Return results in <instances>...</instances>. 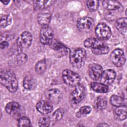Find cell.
<instances>
[{"label": "cell", "instance_id": "cell-1", "mask_svg": "<svg viewBox=\"0 0 127 127\" xmlns=\"http://www.w3.org/2000/svg\"><path fill=\"white\" fill-rule=\"evenodd\" d=\"M1 84L10 92H14L18 88V81L15 73L9 69H3L0 74Z\"/></svg>", "mask_w": 127, "mask_h": 127}, {"label": "cell", "instance_id": "cell-2", "mask_svg": "<svg viewBox=\"0 0 127 127\" xmlns=\"http://www.w3.org/2000/svg\"><path fill=\"white\" fill-rule=\"evenodd\" d=\"M86 48H90L92 53L95 55H103L108 53L109 48L101 40L95 38H89L84 42Z\"/></svg>", "mask_w": 127, "mask_h": 127}, {"label": "cell", "instance_id": "cell-3", "mask_svg": "<svg viewBox=\"0 0 127 127\" xmlns=\"http://www.w3.org/2000/svg\"><path fill=\"white\" fill-rule=\"evenodd\" d=\"M85 59L86 52L83 48H77L74 49L70 53V63L74 67H81L84 64Z\"/></svg>", "mask_w": 127, "mask_h": 127}, {"label": "cell", "instance_id": "cell-4", "mask_svg": "<svg viewBox=\"0 0 127 127\" xmlns=\"http://www.w3.org/2000/svg\"><path fill=\"white\" fill-rule=\"evenodd\" d=\"M62 78L66 84L71 86H77L80 81L79 74L69 69H65L63 71Z\"/></svg>", "mask_w": 127, "mask_h": 127}, {"label": "cell", "instance_id": "cell-5", "mask_svg": "<svg viewBox=\"0 0 127 127\" xmlns=\"http://www.w3.org/2000/svg\"><path fill=\"white\" fill-rule=\"evenodd\" d=\"M32 41V35L29 31L23 32L18 38L16 43L19 53H21L22 48H28Z\"/></svg>", "mask_w": 127, "mask_h": 127}, {"label": "cell", "instance_id": "cell-6", "mask_svg": "<svg viewBox=\"0 0 127 127\" xmlns=\"http://www.w3.org/2000/svg\"><path fill=\"white\" fill-rule=\"evenodd\" d=\"M85 94V89L82 84H79L75 86V89L71 93L70 101L72 104L77 105L84 98Z\"/></svg>", "mask_w": 127, "mask_h": 127}, {"label": "cell", "instance_id": "cell-7", "mask_svg": "<svg viewBox=\"0 0 127 127\" xmlns=\"http://www.w3.org/2000/svg\"><path fill=\"white\" fill-rule=\"evenodd\" d=\"M95 34L98 39L106 40L111 35V30L109 27L103 23H99L95 28Z\"/></svg>", "mask_w": 127, "mask_h": 127}, {"label": "cell", "instance_id": "cell-8", "mask_svg": "<svg viewBox=\"0 0 127 127\" xmlns=\"http://www.w3.org/2000/svg\"><path fill=\"white\" fill-rule=\"evenodd\" d=\"M110 60L112 63L116 66H123L126 62V57L123 51L120 49L114 50L111 54Z\"/></svg>", "mask_w": 127, "mask_h": 127}, {"label": "cell", "instance_id": "cell-9", "mask_svg": "<svg viewBox=\"0 0 127 127\" xmlns=\"http://www.w3.org/2000/svg\"><path fill=\"white\" fill-rule=\"evenodd\" d=\"M94 26V20L89 17H83L79 18L77 21V27L81 32H89Z\"/></svg>", "mask_w": 127, "mask_h": 127}, {"label": "cell", "instance_id": "cell-10", "mask_svg": "<svg viewBox=\"0 0 127 127\" xmlns=\"http://www.w3.org/2000/svg\"><path fill=\"white\" fill-rule=\"evenodd\" d=\"M54 33L53 30L48 26H42L40 32V40L43 44H48L52 42Z\"/></svg>", "mask_w": 127, "mask_h": 127}, {"label": "cell", "instance_id": "cell-11", "mask_svg": "<svg viewBox=\"0 0 127 127\" xmlns=\"http://www.w3.org/2000/svg\"><path fill=\"white\" fill-rule=\"evenodd\" d=\"M103 69L101 65L97 64H92L88 68V74L89 77L94 80H98L100 78Z\"/></svg>", "mask_w": 127, "mask_h": 127}, {"label": "cell", "instance_id": "cell-12", "mask_svg": "<svg viewBox=\"0 0 127 127\" xmlns=\"http://www.w3.org/2000/svg\"><path fill=\"white\" fill-rule=\"evenodd\" d=\"M116 77V72L113 69H107L103 71L101 76L102 83L106 85L113 83Z\"/></svg>", "mask_w": 127, "mask_h": 127}, {"label": "cell", "instance_id": "cell-13", "mask_svg": "<svg viewBox=\"0 0 127 127\" xmlns=\"http://www.w3.org/2000/svg\"><path fill=\"white\" fill-rule=\"evenodd\" d=\"M37 111L41 114H47L51 112L53 107L51 102L45 100L39 101L36 105Z\"/></svg>", "mask_w": 127, "mask_h": 127}, {"label": "cell", "instance_id": "cell-14", "mask_svg": "<svg viewBox=\"0 0 127 127\" xmlns=\"http://www.w3.org/2000/svg\"><path fill=\"white\" fill-rule=\"evenodd\" d=\"M47 98L50 102L55 104H58L62 99V94L57 89H52L48 90L46 94Z\"/></svg>", "mask_w": 127, "mask_h": 127}, {"label": "cell", "instance_id": "cell-15", "mask_svg": "<svg viewBox=\"0 0 127 127\" xmlns=\"http://www.w3.org/2000/svg\"><path fill=\"white\" fill-rule=\"evenodd\" d=\"M102 5L107 10H118L122 11L123 9L121 3L116 0H104L102 2Z\"/></svg>", "mask_w": 127, "mask_h": 127}, {"label": "cell", "instance_id": "cell-16", "mask_svg": "<svg viewBox=\"0 0 127 127\" xmlns=\"http://www.w3.org/2000/svg\"><path fill=\"white\" fill-rule=\"evenodd\" d=\"M116 26L118 31L123 35H125L127 33V19L126 18L122 17L118 19L116 23Z\"/></svg>", "mask_w": 127, "mask_h": 127}, {"label": "cell", "instance_id": "cell-17", "mask_svg": "<svg viewBox=\"0 0 127 127\" xmlns=\"http://www.w3.org/2000/svg\"><path fill=\"white\" fill-rule=\"evenodd\" d=\"M107 105V101L105 97L103 96L98 97L94 101V106L97 111L104 110Z\"/></svg>", "mask_w": 127, "mask_h": 127}, {"label": "cell", "instance_id": "cell-18", "mask_svg": "<svg viewBox=\"0 0 127 127\" xmlns=\"http://www.w3.org/2000/svg\"><path fill=\"white\" fill-rule=\"evenodd\" d=\"M6 112L10 115L16 114L20 109L19 104L16 102H11L8 103L5 106Z\"/></svg>", "mask_w": 127, "mask_h": 127}, {"label": "cell", "instance_id": "cell-19", "mask_svg": "<svg viewBox=\"0 0 127 127\" xmlns=\"http://www.w3.org/2000/svg\"><path fill=\"white\" fill-rule=\"evenodd\" d=\"M51 20V15L48 12H41L38 14V21L42 26H48Z\"/></svg>", "mask_w": 127, "mask_h": 127}, {"label": "cell", "instance_id": "cell-20", "mask_svg": "<svg viewBox=\"0 0 127 127\" xmlns=\"http://www.w3.org/2000/svg\"><path fill=\"white\" fill-rule=\"evenodd\" d=\"M91 87L93 90L98 93H106L108 91L107 85L103 83L94 82L91 83Z\"/></svg>", "mask_w": 127, "mask_h": 127}, {"label": "cell", "instance_id": "cell-21", "mask_svg": "<svg viewBox=\"0 0 127 127\" xmlns=\"http://www.w3.org/2000/svg\"><path fill=\"white\" fill-rule=\"evenodd\" d=\"M54 2L51 0H35L33 1L34 7L36 10H40L50 6Z\"/></svg>", "mask_w": 127, "mask_h": 127}, {"label": "cell", "instance_id": "cell-22", "mask_svg": "<svg viewBox=\"0 0 127 127\" xmlns=\"http://www.w3.org/2000/svg\"><path fill=\"white\" fill-rule=\"evenodd\" d=\"M115 114L120 120H124L127 118V108L125 105L117 107L115 110Z\"/></svg>", "mask_w": 127, "mask_h": 127}, {"label": "cell", "instance_id": "cell-23", "mask_svg": "<svg viewBox=\"0 0 127 127\" xmlns=\"http://www.w3.org/2000/svg\"><path fill=\"white\" fill-rule=\"evenodd\" d=\"M23 86L27 90H33L36 86V82L34 78L31 76H26L23 80Z\"/></svg>", "mask_w": 127, "mask_h": 127}, {"label": "cell", "instance_id": "cell-24", "mask_svg": "<svg viewBox=\"0 0 127 127\" xmlns=\"http://www.w3.org/2000/svg\"><path fill=\"white\" fill-rule=\"evenodd\" d=\"M110 103L116 107H119L125 105L126 100L123 97L117 95H113L110 98Z\"/></svg>", "mask_w": 127, "mask_h": 127}, {"label": "cell", "instance_id": "cell-25", "mask_svg": "<svg viewBox=\"0 0 127 127\" xmlns=\"http://www.w3.org/2000/svg\"><path fill=\"white\" fill-rule=\"evenodd\" d=\"M46 68V63L45 60L39 61L35 65V70L39 73L41 74L44 72Z\"/></svg>", "mask_w": 127, "mask_h": 127}, {"label": "cell", "instance_id": "cell-26", "mask_svg": "<svg viewBox=\"0 0 127 127\" xmlns=\"http://www.w3.org/2000/svg\"><path fill=\"white\" fill-rule=\"evenodd\" d=\"M11 22V18L9 15H3L0 17V25L1 27H5L8 26Z\"/></svg>", "mask_w": 127, "mask_h": 127}, {"label": "cell", "instance_id": "cell-27", "mask_svg": "<svg viewBox=\"0 0 127 127\" xmlns=\"http://www.w3.org/2000/svg\"><path fill=\"white\" fill-rule=\"evenodd\" d=\"M64 114V110L62 108H59L56 110L53 114L52 118L53 121H58L60 120Z\"/></svg>", "mask_w": 127, "mask_h": 127}, {"label": "cell", "instance_id": "cell-28", "mask_svg": "<svg viewBox=\"0 0 127 127\" xmlns=\"http://www.w3.org/2000/svg\"><path fill=\"white\" fill-rule=\"evenodd\" d=\"M17 125L18 127H29L31 126V122L28 118L22 117L18 119Z\"/></svg>", "mask_w": 127, "mask_h": 127}, {"label": "cell", "instance_id": "cell-29", "mask_svg": "<svg viewBox=\"0 0 127 127\" xmlns=\"http://www.w3.org/2000/svg\"><path fill=\"white\" fill-rule=\"evenodd\" d=\"M99 5V1L96 0H88L87 2V6L88 9L90 11H94L98 8Z\"/></svg>", "mask_w": 127, "mask_h": 127}, {"label": "cell", "instance_id": "cell-30", "mask_svg": "<svg viewBox=\"0 0 127 127\" xmlns=\"http://www.w3.org/2000/svg\"><path fill=\"white\" fill-rule=\"evenodd\" d=\"M51 47L53 49L56 50H64V51H66L67 49L64 47L61 43L57 41H52L51 43Z\"/></svg>", "mask_w": 127, "mask_h": 127}, {"label": "cell", "instance_id": "cell-31", "mask_svg": "<svg viewBox=\"0 0 127 127\" xmlns=\"http://www.w3.org/2000/svg\"><path fill=\"white\" fill-rule=\"evenodd\" d=\"M27 55L24 53H19L17 56V62L20 65L25 64L27 61Z\"/></svg>", "mask_w": 127, "mask_h": 127}, {"label": "cell", "instance_id": "cell-32", "mask_svg": "<svg viewBox=\"0 0 127 127\" xmlns=\"http://www.w3.org/2000/svg\"><path fill=\"white\" fill-rule=\"evenodd\" d=\"M50 124V120L48 117L41 118L38 122V125L40 127H48Z\"/></svg>", "mask_w": 127, "mask_h": 127}, {"label": "cell", "instance_id": "cell-33", "mask_svg": "<svg viewBox=\"0 0 127 127\" xmlns=\"http://www.w3.org/2000/svg\"><path fill=\"white\" fill-rule=\"evenodd\" d=\"M91 111V108L89 106H85L80 108L79 113L82 115H87Z\"/></svg>", "mask_w": 127, "mask_h": 127}, {"label": "cell", "instance_id": "cell-34", "mask_svg": "<svg viewBox=\"0 0 127 127\" xmlns=\"http://www.w3.org/2000/svg\"><path fill=\"white\" fill-rule=\"evenodd\" d=\"M8 46V43L7 42L4 41L2 42H1L0 44V47L1 49H4L6 47H7Z\"/></svg>", "mask_w": 127, "mask_h": 127}, {"label": "cell", "instance_id": "cell-35", "mask_svg": "<svg viewBox=\"0 0 127 127\" xmlns=\"http://www.w3.org/2000/svg\"><path fill=\"white\" fill-rule=\"evenodd\" d=\"M107 126H109L106 123H101L100 124H99L98 125V127H107Z\"/></svg>", "mask_w": 127, "mask_h": 127}, {"label": "cell", "instance_id": "cell-36", "mask_svg": "<svg viewBox=\"0 0 127 127\" xmlns=\"http://www.w3.org/2000/svg\"><path fill=\"white\" fill-rule=\"evenodd\" d=\"M1 2L4 4H7L9 2V0H4V1H1Z\"/></svg>", "mask_w": 127, "mask_h": 127}]
</instances>
